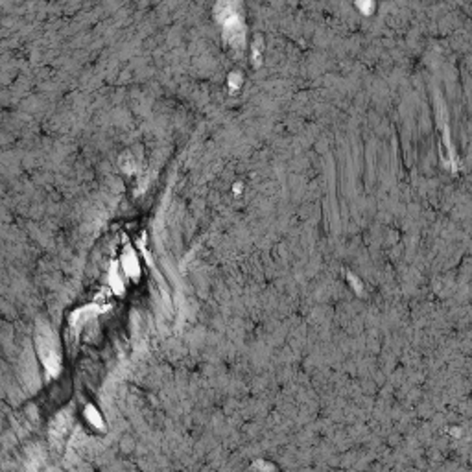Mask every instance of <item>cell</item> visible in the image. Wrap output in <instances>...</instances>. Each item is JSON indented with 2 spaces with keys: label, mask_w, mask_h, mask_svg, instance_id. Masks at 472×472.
I'll return each instance as SVG.
<instances>
[{
  "label": "cell",
  "mask_w": 472,
  "mask_h": 472,
  "mask_svg": "<svg viewBox=\"0 0 472 472\" xmlns=\"http://www.w3.org/2000/svg\"><path fill=\"white\" fill-rule=\"evenodd\" d=\"M85 415H87V419L90 421L92 424H96L98 430H104V423H102V419H100V415H98V411L92 406H89L87 409H85Z\"/></svg>",
  "instance_id": "cell-3"
},
{
  "label": "cell",
  "mask_w": 472,
  "mask_h": 472,
  "mask_svg": "<svg viewBox=\"0 0 472 472\" xmlns=\"http://www.w3.org/2000/svg\"><path fill=\"white\" fill-rule=\"evenodd\" d=\"M122 266H124V270L128 271L129 277H138V273H140L138 260H136L135 253H133L129 247H126L124 255H122Z\"/></svg>",
  "instance_id": "cell-2"
},
{
  "label": "cell",
  "mask_w": 472,
  "mask_h": 472,
  "mask_svg": "<svg viewBox=\"0 0 472 472\" xmlns=\"http://www.w3.org/2000/svg\"><path fill=\"white\" fill-rule=\"evenodd\" d=\"M111 284H112V288H114L116 293H122V292H124V284H122L120 277L116 275V270H114V268L111 270Z\"/></svg>",
  "instance_id": "cell-4"
},
{
  "label": "cell",
  "mask_w": 472,
  "mask_h": 472,
  "mask_svg": "<svg viewBox=\"0 0 472 472\" xmlns=\"http://www.w3.org/2000/svg\"><path fill=\"white\" fill-rule=\"evenodd\" d=\"M35 343H37V351H39V356L43 363H45V367L48 369L50 375H57L61 360H59V354H57L56 337H54V332L46 325H43V323L37 327Z\"/></svg>",
  "instance_id": "cell-1"
}]
</instances>
